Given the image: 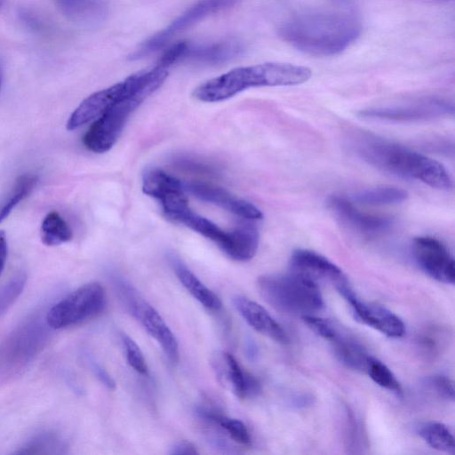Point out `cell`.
<instances>
[{
    "mask_svg": "<svg viewBox=\"0 0 455 455\" xmlns=\"http://www.w3.org/2000/svg\"><path fill=\"white\" fill-rule=\"evenodd\" d=\"M329 341L333 346L336 356L343 364L353 370L365 372L370 355L358 341L340 333L338 330Z\"/></svg>",
    "mask_w": 455,
    "mask_h": 455,
    "instance_id": "cell-21",
    "label": "cell"
},
{
    "mask_svg": "<svg viewBox=\"0 0 455 455\" xmlns=\"http://www.w3.org/2000/svg\"><path fill=\"white\" fill-rule=\"evenodd\" d=\"M419 434L433 449L446 453H455L454 436L446 425L437 421H428L420 425Z\"/></svg>",
    "mask_w": 455,
    "mask_h": 455,
    "instance_id": "cell-26",
    "label": "cell"
},
{
    "mask_svg": "<svg viewBox=\"0 0 455 455\" xmlns=\"http://www.w3.org/2000/svg\"><path fill=\"white\" fill-rule=\"evenodd\" d=\"M169 259L180 282L201 305L211 311L220 309L221 301L219 297L206 287L180 259L170 255Z\"/></svg>",
    "mask_w": 455,
    "mask_h": 455,
    "instance_id": "cell-20",
    "label": "cell"
},
{
    "mask_svg": "<svg viewBox=\"0 0 455 455\" xmlns=\"http://www.w3.org/2000/svg\"><path fill=\"white\" fill-rule=\"evenodd\" d=\"M212 363L220 382L237 397L243 399L259 392V382L243 371L231 354L218 352L213 355Z\"/></svg>",
    "mask_w": 455,
    "mask_h": 455,
    "instance_id": "cell-15",
    "label": "cell"
},
{
    "mask_svg": "<svg viewBox=\"0 0 455 455\" xmlns=\"http://www.w3.org/2000/svg\"><path fill=\"white\" fill-rule=\"evenodd\" d=\"M2 83H3V70H2V67L0 65V91H1Z\"/></svg>",
    "mask_w": 455,
    "mask_h": 455,
    "instance_id": "cell-39",
    "label": "cell"
},
{
    "mask_svg": "<svg viewBox=\"0 0 455 455\" xmlns=\"http://www.w3.org/2000/svg\"><path fill=\"white\" fill-rule=\"evenodd\" d=\"M204 415L225 429L235 442L243 445H247L251 443L250 433L241 420L231 419L212 411H204Z\"/></svg>",
    "mask_w": 455,
    "mask_h": 455,
    "instance_id": "cell-30",
    "label": "cell"
},
{
    "mask_svg": "<svg viewBox=\"0 0 455 455\" xmlns=\"http://www.w3.org/2000/svg\"><path fill=\"white\" fill-rule=\"evenodd\" d=\"M243 44L234 39H224L212 43L191 44L186 41L181 60H192L205 64H220L239 56Z\"/></svg>",
    "mask_w": 455,
    "mask_h": 455,
    "instance_id": "cell-18",
    "label": "cell"
},
{
    "mask_svg": "<svg viewBox=\"0 0 455 455\" xmlns=\"http://www.w3.org/2000/svg\"><path fill=\"white\" fill-rule=\"evenodd\" d=\"M118 292L130 313L139 320L146 331L161 346L172 363L179 361L177 339L160 314L129 284L118 283Z\"/></svg>",
    "mask_w": 455,
    "mask_h": 455,
    "instance_id": "cell-8",
    "label": "cell"
},
{
    "mask_svg": "<svg viewBox=\"0 0 455 455\" xmlns=\"http://www.w3.org/2000/svg\"><path fill=\"white\" fill-rule=\"evenodd\" d=\"M311 70L290 63L266 62L233 68L199 84L193 96L204 102H218L252 87L287 86L307 82Z\"/></svg>",
    "mask_w": 455,
    "mask_h": 455,
    "instance_id": "cell-3",
    "label": "cell"
},
{
    "mask_svg": "<svg viewBox=\"0 0 455 455\" xmlns=\"http://www.w3.org/2000/svg\"><path fill=\"white\" fill-rule=\"evenodd\" d=\"M243 0H197L181 12L165 28L143 41L132 52L131 59L138 60L167 44L177 34L196 24L200 20L229 9Z\"/></svg>",
    "mask_w": 455,
    "mask_h": 455,
    "instance_id": "cell-7",
    "label": "cell"
},
{
    "mask_svg": "<svg viewBox=\"0 0 455 455\" xmlns=\"http://www.w3.org/2000/svg\"><path fill=\"white\" fill-rule=\"evenodd\" d=\"M165 68H154L132 74L130 91L97 118L83 137L84 147L93 153H105L116 143L130 115L164 83Z\"/></svg>",
    "mask_w": 455,
    "mask_h": 455,
    "instance_id": "cell-4",
    "label": "cell"
},
{
    "mask_svg": "<svg viewBox=\"0 0 455 455\" xmlns=\"http://www.w3.org/2000/svg\"><path fill=\"white\" fill-rule=\"evenodd\" d=\"M169 453L175 455H196L198 454V451L192 443L180 441L172 445Z\"/></svg>",
    "mask_w": 455,
    "mask_h": 455,
    "instance_id": "cell-37",
    "label": "cell"
},
{
    "mask_svg": "<svg viewBox=\"0 0 455 455\" xmlns=\"http://www.w3.org/2000/svg\"><path fill=\"white\" fill-rule=\"evenodd\" d=\"M337 291L347 301L355 317L362 323L390 338H400L404 335L403 322L389 309L378 304L362 301L348 283L338 287Z\"/></svg>",
    "mask_w": 455,
    "mask_h": 455,
    "instance_id": "cell-10",
    "label": "cell"
},
{
    "mask_svg": "<svg viewBox=\"0 0 455 455\" xmlns=\"http://www.w3.org/2000/svg\"><path fill=\"white\" fill-rule=\"evenodd\" d=\"M186 41H180L172 44L161 56L158 65L168 68L181 60Z\"/></svg>",
    "mask_w": 455,
    "mask_h": 455,
    "instance_id": "cell-35",
    "label": "cell"
},
{
    "mask_svg": "<svg viewBox=\"0 0 455 455\" xmlns=\"http://www.w3.org/2000/svg\"><path fill=\"white\" fill-rule=\"evenodd\" d=\"M259 247V234L255 228L243 225L231 231V242L226 254L237 261L254 257Z\"/></svg>",
    "mask_w": 455,
    "mask_h": 455,
    "instance_id": "cell-24",
    "label": "cell"
},
{
    "mask_svg": "<svg viewBox=\"0 0 455 455\" xmlns=\"http://www.w3.org/2000/svg\"><path fill=\"white\" fill-rule=\"evenodd\" d=\"M57 8L71 21L84 27H96L107 18L105 0H52Z\"/></svg>",
    "mask_w": 455,
    "mask_h": 455,
    "instance_id": "cell-19",
    "label": "cell"
},
{
    "mask_svg": "<svg viewBox=\"0 0 455 455\" xmlns=\"http://www.w3.org/2000/svg\"><path fill=\"white\" fill-rule=\"evenodd\" d=\"M142 191L160 202L184 191L182 183L165 172L154 168L148 170L142 179Z\"/></svg>",
    "mask_w": 455,
    "mask_h": 455,
    "instance_id": "cell-22",
    "label": "cell"
},
{
    "mask_svg": "<svg viewBox=\"0 0 455 455\" xmlns=\"http://www.w3.org/2000/svg\"><path fill=\"white\" fill-rule=\"evenodd\" d=\"M301 318L309 329L326 340H330L337 330L328 320L314 315H303Z\"/></svg>",
    "mask_w": 455,
    "mask_h": 455,
    "instance_id": "cell-33",
    "label": "cell"
},
{
    "mask_svg": "<svg viewBox=\"0 0 455 455\" xmlns=\"http://www.w3.org/2000/svg\"><path fill=\"white\" fill-rule=\"evenodd\" d=\"M232 301L241 316L255 331L279 344L289 343V337L282 325L261 305L241 295L233 297Z\"/></svg>",
    "mask_w": 455,
    "mask_h": 455,
    "instance_id": "cell-17",
    "label": "cell"
},
{
    "mask_svg": "<svg viewBox=\"0 0 455 455\" xmlns=\"http://www.w3.org/2000/svg\"><path fill=\"white\" fill-rule=\"evenodd\" d=\"M358 18L347 11L316 10L291 17L279 28L284 41L315 56L336 55L360 36Z\"/></svg>",
    "mask_w": 455,
    "mask_h": 455,
    "instance_id": "cell-1",
    "label": "cell"
},
{
    "mask_svg": "<svg viewBox=\"0 0 455 455\" xmlns=\"http://www.w3.org/2000/svg\"><path fill=\"white\" fill-rule=\"evenodd\" d=\"M349 140L355 154L374 167L437 189L452 188V180L445 167L427 156L362 130L352 132Z\"/></svg>",
    "mask_w": 455,
    "mask_h": 455,
    "instance_id": "cell-2",
    "label": "cell"
},
{
    "mask_svg": "<svg viewBox=\"0 0 455 455\" xmlns=\"http://www.w3.org/2000/svg\"><path fill=\"white\" fill-rule=\"evenodd\" d=\"M8 254V244L6 235L4 231L0 230V275H2Z\"/></svg>",
    "mask_w": 455,
    "mask_h": 455,
    "instance_id": "cell-38",
    "label": "cell"
},
{
    "mask_svg": "<svg viewBox=\"0 0 455 455\" xmlns=\"http://www.w3.org/2000/svg\"><path fill=\"white\" fill-rule=\"evenodd\" d=\"M258 287L265 300L283 313L303 316L323 307L317 283L291 269L285 274L260 276Z\"/></svg>",
    "mask_w": 455,
    "mask_h": 455,
    "instance_id": "cell-5",
    "label": "cell"
},
{
    "mask_svg": "<svg viewBox=\"0 0 455 455\" xmlns=\"http://www.w3.org/2000/svg\"><path fill=\"white\" fill-rule=\"evenodd\" d=\"M26 277L22 274L13 278L0 290V314L19 296L25 285Z\"/></svg>",
    "mask_w": 455,
    "mask_h": 455,
    "instance_id": "cell-32",
    "label": "cell"
},
{
    "mask_svg": "<svg viewBox=\"0 0 455 455\" xmlns=\"http://www.w3.org/2000/svg\"><path fill=\"white\" fill-rule=\"evenodd\" d=\"M105 306L104 287L96 282L89 283L55 303L46 315V323L52 329L74 326L96 317Z\"/></svg>",
    "mask_w": 455,
    "mask_h": 455,
    "instance_id": "cell-6",
    "label": "cell"
},
{
    "mask_svg": "<svg viewBox=\"0 0 455 455\" xmlns=\"http://www.w3.org/2000/svg\"><path fill=\"white\" fill-rule=\"evenodd\" d=\"M121 338L129 365L138 373L147 375L148 366L140 347L131 337L124 333L122 334Z\"/></svg>",
    "mask_w": 455,
    "mask_h": 455,
    "instance_id": "cell-31",
    "label": "cell"
},
{
    "mask_svg": "<svg viewBox=\"0 0 455 455\" xmlns=\"http://www.w3.org/2000/svg\"><path fill=\"white\" fill-rule=\"evenodd\" d=\"M454 105L448 100L438 97H423L400 104L370 108L360 115L395 122L430 120L452 115Z\"/></svg>",
    "mask_w": 455,
    "mask_h": 455,
    "instance_id": "cell-9",
    "label": "cell"
},
{
    "mask_svg": "<svg viewBox=\"0 0 455 455\" xmlns=\"http://www.w3.org/2000/svg\"><path fill=\"white\" fill-rule=\"evenodd\" d=\"M172 221L181 223L201 234L203 236L213 241L224 252L229 245L231 231L226 232L222 230L208 219L194 213L190 209L177 215Z\"/></svg>",
    "mask_w": 455,
    "mask_h": 455,
    "instance_id": "cell-23",
    "label": "cell"
},
{
    "mask_svg": "<svg viewBox=\"0 0 455 455\" xmlns=\"http://www.w3.org/2000/svg\"><path fill=\"white\" fill-rule=\"evenodd\" d=\"M4 4V0H0V8L3 6Z\"/></svg>",
    "mask_w": 455,
    "mask_h": 455,
    "instance_id": "cell-40",
    "label": "cell"
},
{
    "mask_svg": "<svg viewBox=\"0 0 455 455\" xmlns=\"http://www.w3.org/2000/svg\"><path fill=\"white\" fill-rule=\"evenodd\" d=\"M20 16L27 27L35 31H43L46 28L45 21L34 11L24 9L20 11Z\"/></svg>",
    "mask_w": 455,
    "mask_h": 455,
    "instance_id": "cell-36",
    "label": "cell"
},
{
    "mask_svg": "<svg viewBox=\"0 0 455 455\" xmlns=\"http://www.w3.org/2000/svg\"><path fill=\"white\" fill-rule=\"evenodd\" d=\"M408 193L400 188L393 186H379L359 191L355 200L369 205H385L403 202Z\"/></svg>",
    "mask_w": 455,
    "mask_h": 455,
    "instance_id": "cell-28",
    "label": "cell"
},
{
    "mask_svg": "<svg viewBox=\"0 0 455 455\" xmlns=\"http://www.w3.org/2000/svg\"><path fill=\"white\" fill-rule=\"evenodd\" d=\"M412 251L418 265L427 275L443 283H454V259L440 240L418 236L413 240Z\"/></svg>",
    "mask_w": 455,
    "mask_h": 455,
    "instance_id": "cell-11",
    "label": "cell"
},
{
    "mask_svg": "<svg viewBox=\"0 0 455 455\" xmlns=\"http://www.w3.org/2000/svg\"><path fill=\"white\" fill-rule=\"evenodd\" d=\"M290 269L304 275L316 283L330 282L335 288L348 283L345 274L323 255L306 249L294 251L290 259Z\"/></svg>",
    "mask_w": 455,
    "mask_h": 455,
    "instance_id": "cell-14",
    "label": "cell"
},
{
    "mask_svg": "<svg viewBox=\"0 0 455 455\" xmlns=\"http://www.w3.org/2000/svg\"><path fill=\"white\" fill-rule=\"evenodd\" d=\"M132 75L108 88L93 92L73 111L67 122V129L76 130L99 118L132 88Z\"/></svg>",
    "mask_w": 455,
    "mask_h": 455,
    "instance_id": "cell-13",
    "label": "cell"
},
{
    "mask_svg": "<svg viewBox=\"0 0 455 455\" xmlns=\"http://www.w3.org/2000/svg\"><path fill=\"white\" fill-rule=\"evenodd\" d=\"M37 181V176L30 173L20 175L15 180L11 189L0 199V222L31 194Z\"/></svg>",
    "mask_w": 455,
    "mask_h": 455,
    "instance_id": "cell-25",
    "label": "cell"
},
{
    "mask_svg": "<svg viewBox=\"0 0 455 455\" xmlns=\"http://www.w3.org/2000/svg\"><path fill=\"white\" fill-rule=\"evenodd\" d=\"M72 229L55 211L50 212L41 224L42 242L47 246L60 245L72 239Z\"/></svg>",
    "mask_w": 455,
    "mask_h": 455,
    "instance_id": "cell-27",
    "label": "cell"
},
{
    "mask_svg": "<svg viewBox=\"0 0 455 455\" xmlns=\"http://www.w3.org/2000/svg\"><path fill=\"white\" fill-rule=\"evenodd\" d=\"M184 190L202 201L216 204L237 216L247 220H260L261 211L251 203L232 196L219 187L198 182H189L183 185Z\"/></svg>",
    "mask_w": 455,
    "mask_h": 455,
    "instance_id": "cell-16",
    "label": "cell"
},
{
    "mask_svg": "<svg viewBox=\"0 0 455 455\" xmlns=\"http://www.w3.org/2000/svg\"><path fill=\"white\" fill-rule=\"evenodd\" d=\"M327 205L341 224L363 236L373 237L383 235L393 224L391 218L362 212L342 196H330Z\"/></svg>",
    "mask_w": 455,
    "mask_h": 455,
    "instance_id": "cell-12",
    "label": "cell"
},
{
    "mask_svg": "<svg viewBox=\"0 0 455 455\" xmlns=\"http://www.w3.org/2000/svg\"><path fill=\"white\" fill-rule=\"evenodd\" d=\"M431 388L442 398L454 401V387L452 380L443 375H435L428 380Z\"/></svg>",
    "mask_w": 455,
    "mask_h": 455,
    "instance_id": "cell-34",
    "label": "cell"
},
{
    "mask_svg": "<svg viewBox=\"0 0 455 455\" xmlns=\"http://www.w3.org/2000/svg\"><path fill=\"white\" fill-rule=\"evenodd\" d=\"M365 372L379 387L401 395L403 389L401 384L392 371L381 361L370 355Z\"/></svg>",
    "mask_w": 455,
    "mask_h": 455,
    "instance_id": "cell-29",
    "label": "cell"
}]
</instances>
